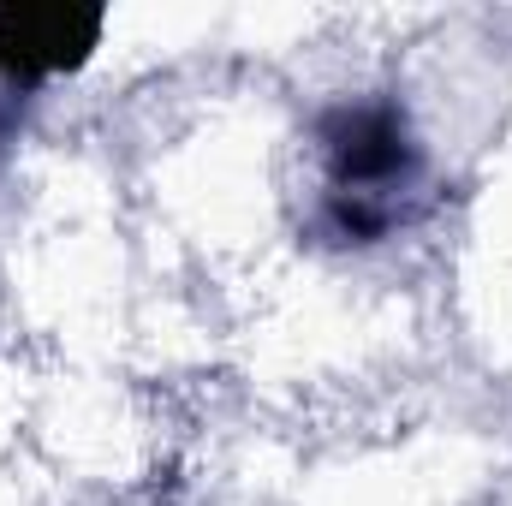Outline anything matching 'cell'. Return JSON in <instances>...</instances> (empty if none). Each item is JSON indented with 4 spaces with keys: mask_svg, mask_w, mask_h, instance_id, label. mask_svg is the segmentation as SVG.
I'll use <instances>...</instances> for the list:
<instances>
[{
    "mask_svg": "<svg viewBox=\"0 0 512 506\" xmlns=\"http://www.w3.org/2000/svg\"><path fill=\"white\" fill-rule=\"evenodd\" d=\"M322 197L310 233L322 245H382L417 215L423 143L387 96H352L316 114Z\"/></svg>",
    "mask_w": 512,
    "mask_h": 506,
    "instance_id": "obj_1",
    "label": "cell"
},
{
    "mask_svg": "<svg viewBox=\"0 0 512 506\" xmlns=\"http://www.w3.org/2000/svg\"><path fill=\"white\" fill-rule=\"evenodd\" d=\"M108 12L102 6H0V78L6 84H42L60 72H78L102 42Z\"/></svg>",
    "mask_w": 512,
    "mask_h": 506,
    "instance_id": "obj_2",
    "label": "cell"
}]
</instances>
